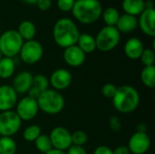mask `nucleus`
I'll return each instance as SVG.
<instances>
[{
    "instance_id": "obj_25",
    "label": "nucleus",
    "mask_w": 155,
    "mask_h": 154,
    "mask_svg": "<svg viewBox=\"0 0 155 154\" xmlns=\"http://www.w3.org/2000/svg\"><path fill=\"white\" fill-rule=\"evenodd\" d=\"M120 15H120L117 8L113 7V6H109V7L105 8L104 10H103L101 16L103 17V20L106 25L115 26Z\"/></svg>"
},
{
    "instance_id": "obj_22",
    "label": "nucleus",
    "mask_w": 155,
    "mask_h": 154,
    "mask_svg": "<svg viewBox=\"0 0 155 154\" xmlns=\"http://www.w3.org/2000/svg\"><path fill=\"white\" fill-rule=\"evenodd\" d=\"M22 39L25 41L33 40L36 34V28L33 22L29 20H25L21 22L18 25V29L16 30Z\"/></svg>"
},
{
    "instance_id": "obj_30",
    "label": "nucleus",
    "mask_w": 155,
    "mask_h": 154,
    "mask_svg": "<svg viewBox=\"0 0 155 154\" xmlns=\"http://www.w3.org/2000/svg\"><path fill=\"white\" fill-rule=\"evenodd\" d=\"M140 59L144 66H151L154 65L155 63V54L153 49L151 48H144Z\"/></svg>"
},
{
    "instance_id": "obj_35",
    "label": "nucleus",
    "mask_w": 155,
    "mask_h": 154,
    "mask_svg": "<svg viewBox=\"0 0 155 154\" xmlns=\"http://www.w3.org/2000/svg\"><path fill=\"white\" fill-rule=\"evenodd\" d=\"M36 5L41 11H46L51 7L52 0H37Z\"/></svg>"
},
{
    "instance_id": "obj_38",
    "label": "nucleus",
    "mask_w": 155,
    "mask_h": 154,
    "mask_svg": "<svg viewBox=\"0 0 155 154\" xmlns=\"http://www.w3.org/2000/svg\"><path fill=\"white\" fill-rule=\"evenodd\" d=\"M45 154H66V152L64 151H61V150H57V149H52L49 152H47Z\"/></svg>"
},
{
    "instance_id": "obj_32",
    "label": "nucleus",
    "mask_w": 155,
    "mask_h": 154,
    "mask_svg": "<svg viewBox=\"0 0 155 154\" xmlns=\"http://www.w3.org/2000/svg\"><path fill=\"white\" fill-rule=\"evenodd\" d=\"M75 0H56V5L60 11L69 12L72 11Z\"/></svg>"
},
{
    "instance_id": "obj_15",
    "label": "nucleus",
    "mask_w": 155,
    "mask_h": 154,
    "mask_svg": "<svg viewBox=\"0 0 155 154\" xmlns=\"http://www.w3.org/2000/svg\"><path fill=\"white\" fill-rule=\"evenodd\" d=\"M85 54L76 45H72L64 49L63 57L66 64L72 67L81 66L85 61Z\"/></svg>"
},
{
    "instance_id": "obj_9",
    "label": "nucleus",
    "mask_w": 155,
    "mask_h": 154,
    "mask_svg": "<svg viewBox=\"0 0 155 154\" xmlns=\"http://www.w3.org/2000/svg\"><path fill=\"white\" fill-rule=\"evenodd\" d=\"M16 110L15 111L19 116L21 121H31L33 120L39 112L37 101L29 96L23 97L19 102L16 103Z\"/></svg>"
},
{
    "instance_id": "obj_16",
    "label": "nucleus",
    "mask_w": 155,
    "mask_h": 154,
    "mask_svg": "<svg viewBox=\"0 0 155 154\" xmlns=\"http://www.w3.org/2000/svg\"><path fill=\"white\" fill-rule=\"evenodd\" d=\"M33 76L34 75L30 72L22 71L15 76L13 80V84L11 86L14 88L17 94L27 93V92L32 86Z\"/></svg>"
},
{
    "instance_id": "obj_3",
    "label": "nucleus",
    "mask_w": 155,
    "mask_h": 154,
    "mask_svg": "<svg viewBox=\"0 0 155 154\" xmlns=\"http://www.w3.org/2000/svg\"><path fill=\"white\" fill-rule=\"evenodd\" d=\"M114 109L121 113H130L134 112L140 103L139 92L131 85H122L117 87V91L113 97Z\"/></svg>"
},
{
    "instance_id": "obj_33",
    "label": "nucleus",
    "mask_w": 155,
    "mask_h": 154,
    "mask_svg": "<svg viewBox=\"0 0 155 154\" xmlns=\"http://www.w3.org/2000/svg\"><path fill=\"white\" fill-rule=\"evenodd\" d=\"M109 127L114 133H120L122 130V122L118 116H112L109 119Z\"/></svg>"
},
{
    "instance_id": "obj_10",
    "label": "nucleus",
    "mask_w": 155,
    "mask_h": 154,
    "mask_svg": "<svg viewBox=\"0 0 155 154\" xmlns=\"http://www.w3.org/2000/svg\"><path fill=\"white\" fill-rule=\"evenodd\" d=\"M48 136L54 149L66 152L72 146L71 133L64 127L57 126L54 128Z\"/></svg>"
},
{
    "instance_id": "obj_6",
    "label": "nucleus",
    "mask_w": 155,
    "mask_h": 154,
    "mask_svg": "<svg viewBox=\"0 0 155 154\" xmlns=\"http://www.w3.org/2000/svg\"><path fill=\"white\" fill-rule=\"evenodd\" d=\"M95 38L96 49L101 52H109L114 50L120 43L121 33L115 26H104L97 34Z\"/></svg>"
},
{
    "instance_id": "obj_24",
    "label": "nucleus",
    "mask_w": 155,
    "mask_h": 154,
    "mask_svg": "<svg viewBox=\"0 0 155 154\" xmlns=\"http://www.w3.org/2000/svg\"><path fill=\"white\" fill-rule=\"evenodd\" d=\"M141 80L142 83L150 89H153L155 87V66H144L141 73Z\"/></svg>"
},
{
    "instance_id": "obj_8",
    "label": "nucleus",
    "mask_w": 155,
    "mask_h": 154,
    "mask_svg": "<svg viewBox=\"0 0 155 154\" xmlns=\"http://www.w3.org/2000/svg\"><path fill=\"white\" fill-rule=\"evenodd\" d=\"M22 121L15 111L9 110L0 113V134L12 137L21 128Z\"/></svg>"
},
{
    "instance_id": "obj_13",
    "label": "nucleus",
    "mask_w": 155,
    "mask_h": 154,
    "mask_svg": "<svg viewBox=\"0 0 155 154\" xmlns=\"http://www.w3.org/2000/svg\"><path fill=\"white\" fill-rule=\"evenodd\" d=\"M138 26L150 37L155 36V9L145 8L138 18Z\"/></svg>"
},
{
    "instance_id": "obj_18",
    "label": "nucleus",
    "mask_w": 155,
    "mask_h": 154,
    "mask_svg": "<svg viewBox=\"0 0 155 154\" xmlns=\"http://www.w3.org/2000/svg\"><path fill=\"white\" fill-rule=\"evenodd\" d=\"M144 49L143 44L141 39L137 37H131L129 38L124 47V51L125 55L131 60H137L140 59V56Z\"/></svg>"
},
{
    "instance_id": "obj_7",
    "label": "nucleus",
    "mask_w": 155,
    "mask_h": 154,
    "mask_svg": "<svg viewBox=\"0 0 155 154\" xmlns=\"http://www.w3.org/2000/svg\"><path fill=\"white\" fill-rule=\"evenodd\" d=\"M44 55V47L36 40L24 42L19 52L20 59L27 64H34L39 62Z\"/></svg>"
},
{
    "instance_id": "obj_28",
    "label": "nucleus",
    "mask_w": 155,
    "mask_h": 154,
    "mask_svg": "<svg viewBox=\"0 0 155 154\" xmlns=\"http://www.w3.org/2000/svg\"><path fill=\"white\" fill-rule=\"evenodd\" d=\"M40 134H42L41 128L36 124H33L25 129V131L23 133V137L26 142L34 143L39 137Z\"/></svg>"
},
{
    "instance_id": "obj_26",
    "label": "nucleus",
    "mask_w": 155,
    "mask_h": 154,
    "mask_svg": "<svg viewBox=\"0 0 155 154\" xmlns=\"http://www.w3.org/2000/svg\"><path fill=\"white\" fill-rule=\"evenodd\" d=\"M16 150V143L12 137L2 136L0 138V154H15Z\"/></svg>"
},
{
    "instance_id": "obj_5",
    "label": "nucleus",
    "mask_w": 155,
    "mask_h": 154,
    "mask_svg": "<svg viewBox=\"0 0 155 154\" xmlns=\"http://www.w3.org/2000/svg\"><path fill=\"white\" fill-rule=\"evenodd\" d=\"M24 40L15 29H9L0 34V52L3 56L14 58L21 50Z\"/></svg>"
},
{
    "instance_id": "obj_34",
    "label": "nucleus",
    "mask_w": 155,
    "mask_h": 154,
    "mask_svg": "<svg viewBox=\"0 0 155 154\" xmlns=\"http://www.w3.org/2000/svg\"><path fill=\"white\" fill-rule=\"evenodd\" d=\"M66 154H87L85 149L83 146L72 145L66 152Z\"/></svg>"
},
{
    "instance_id": "obj_27",
    "label": "nucleus",
    "mask_w": 155,
    "mask_h": 154,
    "mask_svg": "<svg viewBox=\"0 0 155 154\" xmlns=\"http://www.w3.org/2000/svg\"><path fill=\"white\" fill-rule=\"evenodd\" d=\"M34 143H35V148H36L39 152H41L42 153H46L47 152H49L50 150L53 149L52 143H51L50 138H49L48 135L40 134L39 137H38Z\"/></svg>"
},
{
    "instance_id": "obj_36",
    "label": "nucleus",
    "mask_w": 155,
    "mask_h": 154,
    "mask_svg": "<svg viewBox=\"0 0 155 154\" xmlns=\"http://www.w3.org/2000/svg\"><path fill=\"white\" fill-rule=\"evenodd\" d=\"M94 154H114V152H113V150L110 147L101 145V146H98L94 150Z\"/></svg>"
},
{
    "instance_id": "obj_37",
    "label": "nucleus",
    "mask_w": 155,
    "mask_h": 154,
    "mask_svg": "<svg viewBox=\"0 0 155 154\" xmlns=\"http://www.w3.org/2000/svg\"><path fill=\"white\" fill-rule=\"evenodd\" d=\"M113 152L114 154H130V151L128 149L127 146H124V145H121V146H118L116 147L114 150H113Z\"/></svg>"
},
{
    "instance_id": "obj_41",
    "label": "nucleus",
    "mask_w": 155,
    "mask_h": 154,
    "mask_svg": "<svg viewBox=\"0 0 155 154\" xmlns=\"http://www.w3.org/2000/svg\"><path fill=\"white\" fill-rule=\"evenodd\" d=\"M1 137H2V135H1V134H0V138H1Z\"/></svg>"
},
{
    "instance_id": "obj_17",
    "label": "nucleus",
    "mask_w": 155,
    "mask_h": 154,
    "mask_svg": "<svg viewBox=\"0 0 155 154\" xmlns=\"http://www.w3.org/2000/svg\"><path fill=\"white\" fill-rule=\"evenodd\" d=\"M49 79L44 74H36L33 76L32 86L27 92V96L37 100L40 94L45 90L49 89Z\"/></svg>"
},
{
    "instance_id": "obj_29",
    "label": "nucleus",
    "mask_w": 155,
    "mask_h": 154,
    "mask_svg": "<svg viewBox=\"0 0 155 154\" xmlns=\"http://www.w3.org/2000/svg\"><path fill=\"white\" fill-rule=\"evenodd\" d=\"M72 138V145L76 146H84L88 141V135L85 132L78 130L71 133Z\"/></svg>"
},
{
    "instance_id": "obj_23",
    "label": "nucleus",
    "mask_w": 155,
    "mask_h": 154,
    "mask_svg": "<svg viewBox=\"0 0 155 154\" xmlns=\"http://www.w3.org/2000/svg\"><path fill=\"white\" fill-rule=\"evenodd\" d=\"M15 71V63L13 58L3 56L0 60V78L8 79Z\"/></svg>"
},
{
    "instance_id": "obj_4",
    "label": "nucleus",
    "mask_w": 155,
    "mask_h": 154,
    "mask_svg": "<svg viewBox=\"0 0 155 154\" xmlns=\"http://www.w3.org/2000/svg\"><path fill=\"white\" fill-rule=\"evenodd\" d=\"M39 110L49 115H55L61 113L64 107V99L60 92L54 89H47L37 98Z\"/></svg>"
},
{
    "instance_id": "obj_39",
    "label": "nucleus",
    "mask_w": 155,
    "mask_h": 154,
    "mask_svg": "<svg viewBox=\"0 0 155 154\" xmlns=\"http://www.w3.org/2000/svg\"><path fill=\"white\" fill-rule=\"evenodd\" d=\"M21 2H23V3H25V4H26V5H36V2H37V0H20Z\"/></svg>"
},
{
    "instance_id": "obj_21",
    "label": "nucleus",
    "mask_w": 155,
    "mask_h": 154,
    "mask_svg": "<svg viewBox=\"0 0 155 154\" xmlns=\"http://www.w3.org/2000/svg\"><path fill=\"white\" fill-rule=\"evenodd\" d=\"M76 45L86 54H91L96 49V44H95V38L87 33L80 34Z\"/></svg>"
},
{
    "instance_id": "obj_31",
    "label": "nucleus",
    "mask_w": 155,
    "mask_h": 154,
    "mask_svg": "<svg viewBox=\"0 0 155 154\" xmlns=\"http://www.w3.org/2000/svg\"><path fill=\"white\" fill-rule=\"evenodd\" d=\"M117 91V86H115L114 84H105L104 85H103L102 87V94L109 99H113V97L114 96L115 93Z\"/></svg>"
},
{
    "instance_id": "obj_11",
    "label": "nucleus",
    "mask_w": 155,
    "mask_h": 154,
    "mask_svg": "<svg viewBox=\"0 0 155 154\" xmlns=\"http://www.w3.org/2000/svg\"><path fill=\"white\" fill-rule=\"evenodd\" d=\"M133 154H145L151 147V139L146 133L136 132L129 139L127 145Z\"/></svg>"
},
{
    "instance_id": "obj_40",
    "label": "nucleus",
    "mask_w": 155,
    "mask_h": 154,
    "mask_svg": "<svg viewBox=\"0 0 155 154\" xmlns=\"http://www.w3.org/2000/svg\"><path fill=\"white\" fill-rule=\"evenodd\" d=\"M2 57H3V55H2V54H1V52H0V60H1Z\"/></svg>"
},
{
    "instance_id": "obj_2",
    "label": "nucleus",
    "mask_w": 155,
    "mask_h": 154,
    "mask_svg": "<svg viewBox=\"0 0 155 154\" xmlns=\"http://www.w3.org/2000/svg\"><path fill=\"white\" fill-rule=\"evenodd\" d=\"M103 10L99 0H75L71 12L81 24L91 25L101 17Z\"/></svg>"
},
{
    "instance_id": "obj_20",
    "label": "nucleus",
    "mask_w": 155,
    "mask_h": 154,
    "mask_svg": "<svg viewBox=\"0 0 155 154\" xmlns=\"http://www.w3.org/2000/svg\"><path fill=\"white\" fill-rule=\"evenodd\" d=\"M122 7L125 14L137 16L145 9L144 0H123Z\"/></svg>"
},
{
    "instance_id": "obj_19",
    "label": "nucleus",
    "mask_w": 155,
    "mask_h": 154,
    "mask_svg": "<svg viewBox=\"0 0 155 154\" xmlns=\"http://www.w3.org/2000/svg\"><path fill=\"white\" fill-rule=\"evenodd\" d=\"M115 27L120 33H131L138 27V18L131 15L124 14L120 15Z\"/></svg>"
},
{
    "instance_id": "obj_1",
    "label": "nucleus",
    "mask_w": 155,
    "mask_h": 154,
    "mask_svg": "<svg viewBox=\"0 0 155 154\" xmlns=\"http://www.w3.org/2000/svg\"><path fill=\"white\" fill-rule=\"evenodd\" d=\"M80 32L75 23L68 18L58 19L53 28V38L55 44L62 48H67L77 43Z\"/></svg>"
},
{
    "instance_id": "obj_12",
    "label": "nucleus",
    "mask_w": 155,
    "mask_h": 154,
    "mask_svg": "<svg viewBox=\"0 0 155 154\" xmlns=\"http://www.w3.org/2000/svg\"><path fill=\"white\" fill-rule=\"evenodd\" d=\"M73 81V76L67 69L59 68L54 70L49 78V84L55 91H64L67 89Z\"/></svg>"
},
{
    "instance_id": "obj_14",
    "label": "nucleus",
    "mask_w": 155,
    "mask_h": 154,
    "mask_svg": "<svg viewBox=\"0 0 155 154\" xmlns=\"http://www.w3.org/2000/svg\"><path fill=\"white\" fill-rule=\"evenodd\" d=\"M17 103V93L11 85H0V112L12 110Z\"/></svg>"
}]
</instances>
